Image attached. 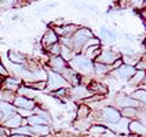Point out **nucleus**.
Listing matches in <instances>:
<instances>
[{"mask_svg": "<svg viewBox=\"0 0 146 137\" xmlns=\"http://www.w3.org/2000/svg\"><path fill=\"white\" fill-rule=\"evenodd\" d=\"M68 65H69V67H72L77 74H83V75H87L90 73H92V70H94L92 60H90L88 58H86L83 54H76L69 60Z\"/></svg>", "mask_w": 146, "mask_h": 137, "instance_id": "obj_1", "label": "nucleus"}, {"mask_svg": "<svg viewBox=\"0 0 146 137\" xmlns=\"http://www.w3.org/2000/svg\"><path fill=\"white\" fill-rule=\"evenodd\" d=\"M94 34L88 28H79L76 32L72 34V41H73V51L74 52H79L83 51L84 45L87 44V41L90 39H92Z\"/></svg>", "mask_w": 146, "mask_h": 137, "instance_id": "obj_2", "label": "nucleus"}, {"mask_svg": "<svg viewBox=\"0 0 146 137\" xmlns=\"http://www.w3.org/2000/svg\"><path fill=\"white\" fill-rule=\"evenodd\" d=\"M69 82L62 77V74L59 73H54V71H48L47 74V89L46 90H50V92H54L57 89L61 88H69Z\"/></svg>", "mask_w": 146, "mask_h": 137, "instance_id": "obj_3", "label": "nucleus"}, {"mask_svg": "<svg viewBox=\"0 0 146 137\" xmlns=\"http://www.w3.org/2000/svg\"><path fill=\"white\" fill-rule=\"evenodd\" d=\"M98 114H99V117H97V118L104 121L105 123H114L121 118L120 111L114 107H104L98 111Z\"/></svg>", "mask_w": 146, "mask_h": 137, "instance_id": "obj_4", "label": "nucleus"}, {"mask_svg": "<svg viewBox=\"0 0 146 137\" xmlns=\"http://www.w3.org/2000/svg\"><path fill=\"white\" fill-rule=\"evenodd\" d=\"M68 66H69L68 62L64 60L59 55L58 56H50L48 60H47V69L50 71H54V73H59L61 74Z\"/></svg>", "mask_w": 146, "mask_h": 137, "instance_id": "obj_5", "label": "nucleus"}, {"mask_svg": "<svg viewBox=\"0 0 146 137\" xmlns=\"http://www.w3.org/2000/svg\"><path fill=\"white\" fill-rule=\"evenodd\" d=\"M22 121H24V118L15 111V113H13V114H10V115H7V117H4L3 121H1V125L6 126V128H8L10 130H13V129L19 128V126H22Z\"/></svg>", "mask_w": 146, "mask_h": 137, "instance_id": "obj_6", "label": "nucleus"}, {"mask_svg": "<svg viewBox=\"0 0 146 137\" xmlns=\"http://www.w3.org/2000/svg\"><path fill=\"white\" fill-rule=\"evenodd\" d=\"M13 106L15 108H22V110H29V111H33L36 108V100H32V99H28V97L19 96L17 95L14 102H13Z\"/></svg>", "mask_w": 146, "mask_h": 137, "instance_id": "obj_7", "label": "nucleus"}, {"mask_svg": "<svg viewBox=\"0 0 146 137\" xmlns=\"http://www.w3.org/2000/svg\"><path fill=\"white\" fill-rule=\"evenodd\" d=\"M117 59H119V55H117L114 51H112V49H102L101 54H99L98 58L95 59V62L109 66V65H113Z\"/></svg>", "mask_w": 146, "mask_h": 137, "instance_id": "obj_8", "label": "nucleus"}, {"mask_svg": "<svg viewBox=\"0 0 146 137\" xmlns=\"http://www.w3.org/2000/svg\"><path fill=\"white\" fill-rule=\"evenodd\" d=\"M22 85V80H19L18 77L14 75H7L3 78L1 82V89H6V90H11V92H15L18 90V88Z\"/></svg>", "mask_w": 146, "mask_h": 137, "instance_id": "obj_9", "label": "nucleus"}, {"mask_svg": "<svg viewBox=\"0 0 146 137\" xmlns=\"http://www.w3.org/2000/svg\"><path fill=\"white\" fill-rule=\"evenodd\" d=\"M58 41H59V37L57 36V33L54 32L52 28H50V29L46 30V33H44L43 37H41V47H43V49L46 51L48 47H51L52 44H55Z\"/></svg>", "mask_w": 146, "mask_h": 137, "instance_id": "obj_10", "label": "nucleus"}, {"mask_svg": "<svg viewBox=\"0 0 146 137\" xmlns=\"http://www.w3.org/2000/svg\"><path fill=\"white\" fill-rule=\"evenodd\" d=\"M113 71L117 78H120V80H130L131 77L137 73V69L130 65H121L119 69H116Z\"/></svg>", "mask_w": 146, "mask_h": 137, "instance_id": "obj_11", "label": "nucleus"}, {"mask_svg": "<svg viewBox=\"0 0 146 137\" xmlns=\"http://www.w3.org/2000/svg\"><path fill=\"white\" fill-rule=\"evenodd\" d=\"M7 58L13 65H24L26 62V59H28L26 55L22 54V52H19L18 49H8Z\"/></svg>", "mask_w": 146, "mask_h": 137, "instance_id": "obj_12", "label": "nucleus"}, {"mask_svg": "<svg viewBox=\"0 0 146 137\" xmlns=\"http://www.w3.org/2000/svg\"><path fill=\"white\" fill-rule=\"evenodd\" d=\"M116 106L121 107V108H125V107H139V102H137L135 99H132L131 96H124V95H119L116 97Z\"/></svg>", "mask_w": 146, "mask_h": 137, "instance_id": "obj_13", "label": "nucleus"}, {"mask_svg": "<svg viewBox=\"0 0 146 137\" xmlns=\"http://www.w3.org/2000/svg\"><path fill=\"white\" fill-rule=\"evenodd\" d=\"M128 133H132V134H138V136H145L146 134V126L142 123L141 121H130L128 123Z\"/></svg>", "mask_w": 146, "mask_h": 137, "instance_id": "obj_14", "label": "nucleus"}, {"mask_svg": "<svg viewBox=\"0 0 146 137\" xmlns=\"http://www.w3.org/2000/svg\"><path fill=\"white\" fill-rule=\"evenodd\" d=\"M31 130H32L33 137H41L52 133L51 125H35V126H31Z\"/></svg>", "mask_w": 146, "mask_h": 137, "instance_id": "obj_15", "label": "nucleus"}, {"mask_svg": "<svg viewBox=\"0 0 146 137\" xmlns=\"http://www.w3.org/2000/svg\"><path fill=\"white\" fill-rule=\"evenodd\" d=\"M87 132L90 133L91 137H104V134L108 133L109 129L106 126H104V125H91Z\"/></svg>", "mask_w": 146, "mask_h": 137, "instance_id": "obj_16", "label": "nucleus"}, {"mask_svg": "<svg viewBox=\"0 0 146 137\" xmlns=\"http://www.w3.org/2000/svg\"><path fill=\"white\" fill-rule=\"evenodd\" d=\"M17 95H19V96H24V97H28V99H32V100H35V97L37 96V90L28 88V87H25L24 84H22V85L18 88V90H17Z\"/></svg>", "mask_w": 146, "mask_h": 137, "instance_id": "obj_17", "label": "nucleus"}, {"mask_svg": "<svg viewBox=\"0 0 146 137\" xmlns=\"http://www.w3.org/2000/svg\"><path fill=\"white\" fill-rule=\"evenodd\" d=\"M25 87L31 89H35V90H46L47 89V81H29V82H22Z\"/></svg>", "mask_w": 146, "mask_h": 137, "instance_id": "obj_18", "label": "nucleus"}, {"mask_svg": "<svg viewBox=\"0 0 146 137\" xmlns=\"http://www.w3.org/2000/svg\"><path fill=\"white\" fill-rule=\"evenodd\" d=\"M15 96H17L15 92L6 90V89H1V90H0V102H4V103H8V104H13V102H14Z\"/></svg>", "mask_w": 146, "mask_h": 137, "instance_id": "obj_19", "label": "nucleus"}, {"mask_svg": "<svg viewBox=\"0 0 146 137\" xmlns=\"http://www.w3.org/2000/svg\"><path fill=\"white\" fill-rule=\"evenodd\" d=\"M91 115V108L90 106H86V104H81L77 107V111H76V118L79 119H83V118H90Z\"/></svg>", "mask_w": 146, "mask_h": 137, "instance_id": "obj_20", "label": "nucleus"}, {"mask_svg": "<svg viewBox=\"0 0 146 137\" xmlns=\"http://www.w3.org/2000/svg\"><path fill=\"white\" fill-rule=\"evenodd\" d=\"M143 78H145V71L138 70V71L130 78V84H132V85H141L142 81H143Z\"/></svg>", "mask_w": 146, "mask_h": 137, "instance_id": "obj_21", "label": "nucleus"}, {"mask_svg": "<svg viewBox=\"0 0 146 137\" xmlns=\"http://www.w3.org/2000/svg\"><path fill=\"white\" fill-rule=\"evenodd\" d=\"M94 71L97 73V74H106L108 71H110V67L108 65L95 62V63H94Z\"/></svg>", "mask_w": 146, "mask_h": 137, "instance_id": "obj_22", "label": "nucleus"}, {"mask_svg": "<svg viewBox=\"0 0 146 137\" xmlns=\"http://www.w3.org/2000/svg\"><path fill=\"white\" fill-rule=\"evenodd\" d=\"M46 51L48 52L50 56H58V55L61 54V44H59V41H58V43H55V44H52V45H51V47H48Z\"/></svg>", "mask_w": 146, "mask_h": 137, "instance_id": "obj_23", "label": "nucleus"}, {"mask_svg": "<svg viewBox=\"0 0 146 137\" xmlns=\"http://www.w3.org/2000/svg\"><path fill=\"white\" fill-rule=\"evenodd\" d=\"M17 113L19 114L22 118H28V117L33 115V111H29V110H22V108H17Z\"/></svg>", "mask_w": 146, "mask_h": 137, "instance_id": "obj_24", "label": "nucleus"}, {"mask_svg": "<svg viewBox=\"0 0 146 137\" xmlns=\"http://www.w3.org/2000/svg\"><path fill=\"white\" fill-rule=\"evenodd\" d=\"M10 134H11V130L0 123V137H8Z\"/></svg>", "mask_w": 146, "mask_h": 137, "instance_id": "obj_25", "label": "nucleus"}, {"mask_svg": "<svg viewBox=\"0 0 146 137\" xmlns=\"http://www.w3.org/2000/svg\"><path fill=\"white\" fill-rule=\"evenodd\" d=\"M54 137H77V136H76V134H72V133H69V132H66V130H62V132H58Z\"/></svg>", "mask_w": 146, "mask_h": 137, "instance_id": "obj_26", "label": "nucleus"}, {"mask_svg": "<svg viewBox=\"0 0 146 137\" xmlns=\"http://www.w3.org/2000/svg\"><path fill=\"white\" fill-rule=\"evenodd\" d=\"M0 75L1 77H7L8 75V70H7V67L3 65L1 62H0Z\"/></svg>", "mask_w": 146, "mask_h": 137, "instance_id": "obj_27", "label": "nucleus"}, {"mask_svg": "<svg viewBox=\"0 0 146 137\" xmlns=\"http://www.w3.org/2000/svg\"><path fill=\"white\" fill-rule=\"evenodd\" d=\"M121 65H123V60L120 59V58H119V59H117V60L114 62L113 65H112V69H113V70H116V69H119V67H120Z\"/></svg>", "mask_w": 146, "mask_h": 137, "instance_id": "obj_28", "label": "nucleus"}, {"mask_svg": "<svg viewBox=\"0 0 146 137\" xmlns=\"http://www.w3.org/2000/svg\"><path fill=\"white\" fill-rule=\"evenodd\" d=\"M139 15H141L146 21V8H145V10H142V11H139Z\"/></svg>", "mask_w": 146, "mask_h": 137, "instance_id": "obj_29", "label": "nucleus"}, {"mask_svg": "<svg viewBox=\"0 0 146 137\" xmlns=\"http://www.w3.org/2000/svg\"><path fill=\"white\" fill-rule=\"evenodd\" d=\"M8 137H29V136H24V134H17V133H11Z\"/></svg>", "mask_w": 146, "mask_h": 137, "instance_id": "obj_30", "label": "nucleus"}, {"mask_svg": "<svg viewBox=\"0 0 146 137\" xmlns=\"http://www.w3.org/2000/svg\"><path fill=\"white\" fill-rule=\"evenodd\" d=\"M1 121H3V113H1V110H0V123H1Z\"/></svg>", "mask_w": 146, "mask_h": 137, "instance_id": "obj_31", "label": "nucleus"}, {"mask_svg": "<svg viewBox=\"0 0 146 137\" xmlns=\"http://www.w3.org/2000/svg\"><path fill=\"white\" fill-rule=\"evenodd\" d=\"M142 84H143V85H146V71H145V78H143V81H142Z\"/></svg>", "mask_w": 146, "mask_h": 137, "instance_id": "obj_32", "label": "nucleus"}, {"mask_svg": "<svg viewBox=\"0 0 146 137\" xmlns=\"http://www.w3.org/2000/svg\"><path fill=\"white\" fill-rule=\"evenodd\" d=\"M41 137H54L52 134H46V136H41Z\"/></svg>", "mask_w": 146, "mask_h": 137, "instance_id": "obj_33", "label": "nucleus"}, {"mask_svg": "<svg viewBox=\"0 0 146 137\" xmlns=\"http://www.w3.org/2000/svg\"><path fill=\"white\" fill-rule=\"evenodd\" d=\"M24 1H32V0H24Z\"/></svg>", "mask_w": 146, "mask_h": 137, "instance_id": "obj_34", "label": "nucleus"}, {"mask_svg": "<svg viewBox=\"0 0 146 137\" xmlns=\"http://www.w3.org/2000/svg\"><path fill=\"white\" fill-rule=\"evenodd\" d=\"M145 110H146V103H145Z\"/></svg>", "mask_w": 146, "mask_h": 137, "instance_id": "obj_35", "label": "nucleus"}, {"mask_svg": "<svg viewBox=\"0 0 146 137\" xmlns=\"http://www.w3.org/2000/svg\"><path fill=\"white\" fill-rule=\"evenodd\" d=\"M145 6H146V0H145Z\"/></svg>", "mask_w": 146, "mask_h": 137, "instance_id": "obj_36", "label": "nucleus"}, {"mask_svg": "<svg viewBox=\"0 0 146 137\" xmlns=\"http://www.w3.org/2000/svg\"><path fill=\"white\" fill-rule=\"evenodd\" d=\"M142 137H146V134H145V136H142Z\"/></svg>", "mask_w": 146, "mask_h": 137, "instance_id": "obj_37", "label": "nucleus"}, {"mask_svg": "<svg viewBox=\"0 0 146 137\" xmlns=\"http://www.w3.org/2000/svg\"><path fill=\"white\" fill-rule=\"evenodd\" d=\"M87 137H91V136H87Z\"/></svg>", "mask_w": 146, "mask_h": 137, "instance_id": "obj_38", "label": "nucleus"}, {"mask_svg": "<svg viewBox=\"0 0 146 137\" xmlns=\"http://www.w3.org/2000/svg\"><path fill=\"white\" fill-rule=\"evenodd\" d=\"M0 62H1V60H0Z\"/></svg>", "mask_w": 146, "mask_h": 137, "instance_id": "obj_39", "label": "nucleus"}]
</instances>
